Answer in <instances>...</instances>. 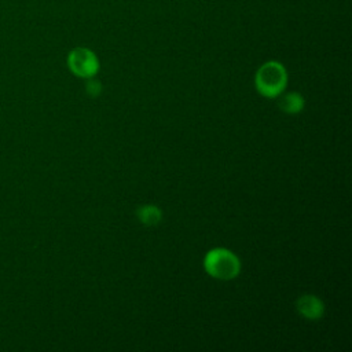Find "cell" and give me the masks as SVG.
I'll return each mask as SVG.
<instances>
[{
  "label": "cell",
  "mask_w": 352,
  "mask_h": 352,
  "mask_svg": "<svg viewBox=\"0 0 352 352\" xmlns=\"http://www.w3.org/2000/svg\"><path fill=\"white\" fill-rule=\"evenodd\" d=\"M254 82L263 96L276 98L286 88L287 72L280 62L268 60L257 69Z\"/></svg>",
  "instance_id": "6da1fadb"
},
{
  "label": "cell",
  "mask_w": 352,
  "mask_h": 352,
  "mask_svg": "<svg viewBox=\"0 0 352 352\" xmlns=\"http://www.w3.org/2000/svg\"><path fill=\"white\" fill-rule=\"evenodd\" d=\"M204 268L212 278L230 280L238 276L241 261L231 250L226 248H214L205 254Z\"/></svg>",
  "instance_id": "7a4b0ae2"
},
{
  "label": "cell",
  "mask_w": 352,
  "mask_h": 352,
  "mask_svg": "<svg viewBox=\"0 0 352 352\" xmlns=\"http://www.w3.org/2000/svg\"><path fill=\"white\" fill-rule=\"evenodd\" d=\"M67 66L70 72L81 78H91L99 70V60L94 51L87 47H76L67 54Z\"/></svg>",
  "instance_id": "3957f363"
},
{
  "label": "cell",
  "mask_w": 352,
  "mask_h": 352,
  "mask_svg": "<svg viewBox=\"0 0 352 352\" xmlns=\"http://www.w3.org/2000/svg\"><path fill=\"white\" fill-rule=\"evenodd\" d=\"M296 308L301 316L309 320H318L324 314L323 301L314 294H304L297 298Z\"/></svg>",
  "instance_id": "277c9868"
},
{
  "label": "cell",
  "mask_w": 352,
  "mask_h": 352,
  "mask_svg": "<svg viewBox=\"0 0 352 352\" xmlns=\"http://www.w3.org/2000/svg\"><path fill=\"white\" fill-rule=\"evenodd\" d=\"M279 107L287 114H297L304 107V98L298 92H287L279 100Z\"/></svg>",
  "instance_id": "5b68a950"
},
{
  "label": "cell",
  "mask_w": 352,
  "mask_h": 352,
  "mask_svg": "<svg viewBox=\"0 0 352 352\" xmlns=\"http://www.w3.org/2000/svg\"><path fill=\"white\" fill-rule=\"evenodd\" d=\"M136 216L139 221L144 226H157L162 219V213L155 205L139 206L136 210Z\"/></svg>",
  "instance_id": "8992f818"
},
{
  "label": "cell",
  "mask_w": 352,
  "mask_h": 352,
  "mask_svg": "<svg viewBox=\"0 0 352 352\" xmlns=\"http://www.w3.org/2000/svg\"><path fill=\"white\" fill-rule=\"evenodd\" d=\"M87 80H88L87 84H85L87 94L91 95V96H98L102 92V84L98 80H94L92 77L87 78Z\"/></svg>",
  "instance_id": "52a82bcc"
}]
</instances>
